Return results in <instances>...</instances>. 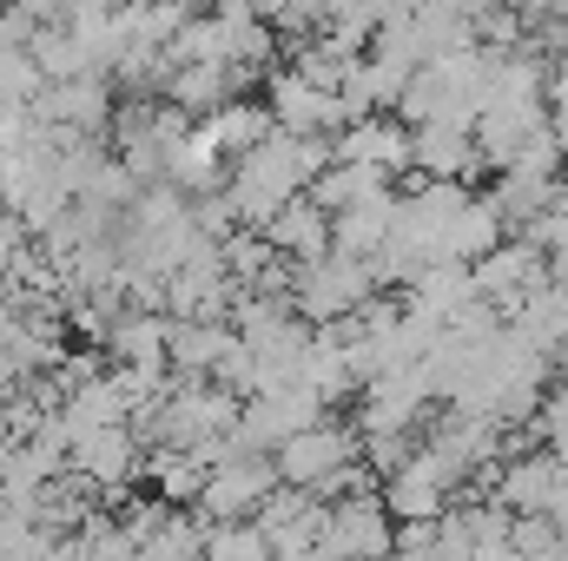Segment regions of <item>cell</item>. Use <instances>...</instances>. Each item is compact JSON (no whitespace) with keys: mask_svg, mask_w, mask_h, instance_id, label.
Returning a JSON list of instances; mask_svg holds the SVG:
<instances>
[{"mask_svg":"<svg viewBox=\"0 0 568 561\" xmlns=\"http://www.w3.org/2000/svg\"><path fill=\"white\" fill-rule=\"evenodd\" d=\"M364 297H377V278L364 258H344V252H324V258H304L291 272V310L317 330V324H344Z\"/></svg>","mask_w":568,"mask_h":561,"instance_id":"1","label":"cell"},{"mask_svg":"<svg viewBox=\"0 0 568 561\" xmlns=\"http://www.w3.org/2000/svg\"><path fill=\"white\" fill-rule=\"evenodd\" d=\"M331 165V140H304V133H265V140L252 145L239 165H232V178L239 185H252V192H265V198H297L317 172Z\"/></svg>","mask_w":568,"mask_h":561,"instance_id":"2","label":"cell"},{"mask_svg":"<svg viewBox=\"0 0 568 561\" xmlns=\"http://www.w3.org/2000/svg\"><path fill=\"white\" fill-rule=\"evenodd\" d=\"M278 489V469H272V456H258V449H232L225 462H212L205 469V489H199V522H245V516H258V502Z\"/></svg>","mask_w":568,"mask_h":561,"instance_id":"3","label":"cell"},{"mask_svg":"<svg viewBox=\"0 0 568 561\" xmlns=\"http://www.w3.org/2000/svg\"><path fill=\"white\" fill-rule=\"evenodd\" d=\"M344 462H357V429H344V422H311V429L284 436L272 449V469H278L284 489H311L317 502H324V489Z\"/></svg>","mask_w":568,"mask_h":561,"instance_id":"4","label":"cell"},{"mask_svg":"<svg viewBox=\"0 0 568 561\" xmlns=\"http://www.w3.org/2000/svg\"><path fill=\"white\" fill-rule=\"evenodd\" d=\"M311 422H324V404H317L304 384H284V390H258V397H245V404H239L232 442H239V449L272 456L284 436H297V429H311Z\"/></svg>","mask_w":568,"mask_h":561,"instance_id":"5","label":"cell"},{"mask_svg":"<svg viewBox=\"0 0 568 561\" xmlns=\"http://www.w3.org/2000/svg\"><path fill=\"white\" fill-rule=\"evenodd\" d=\"M33 126H60V133H87L100 140L113 126V80L106 73H80V80H47L40 100L27 106Z\"/></svg>","mask_w":568,"mask_h":561,"instance_id":"6","label":"cell"},{"mask_svg":"<svg viewBox=\"0 0 568 561\" xmlns=\"http://www.w3.org/2000/svg\"><path fill=\"white\" fill-rule=\"evenodd\" d=\"M390 536H397V522L384 516L377 496H344V502H331L317 549L331 561H390Z\"/></svg>","mask_w":568,"mask_h":561,"instance_id":"7","label":"cell"},{"mask_svg":"<svg viewBox=\"0 0 568 561\" xmlns=\"http://www.w3.org/2000/svg\"><path fill=\"white\" fill-rule=\"evenodd\" d=\"M469 284H476V297L496 304V317L509 324V310L523 304V290L542 284V252H536L529 238H503V245H489L483 258H469Z\"/></svg>","mask_w":568,"mask_h":561,"instance_id":"8","label":"cell"},{"mask_svg":"<svg viewBox=\"0 0 568 561\" xmlns=\"http://www.w3.org/2000/svg\"><path fill=\"white\" fill-rule=\"evenodd\" d=\"M67 469L80 482H93L100 496H126V482L140 476V436L126 422H106V429H87L73 449H67Z\"/></svg>","mask_w":568,"mask_h":561,"instance_id":"9","label":"cell"},{"mask_svg":"<svg viewBox=\"0 0 568 561\" xmlns=\"http://www.w3.org/2000/svg\"><path fill=\"white\" fill-rule=\"evenodd\" d=\"M265 113H272V126L278 133H304V140H331L351 113L337 106V93H324V86H311V80H297L291 67L272 73V100H265Z\"/></svg>","mask_w":568,"mask_h":561,"instance_id":"10","label":"cell"},{"mask_svg":"<svg viewBox=\"0 0 568 561\" xmlns=\"http://www.w3.org/2000/svg\"><path fill=\"white\" fill-rule=\"evenodd\" d=\"M331 159H351V165H377L384 178L410 172V126H397L390 113H364V120H344L331 133Z\"/></svg>","mask_w":568,"mask_h":561,"instance_id":"11","label":"cell"},{"mask_svg":"<svg viewBox=\"0 0 568 561\" xmlns=\"http://www.w3.org/2000/svg\"><path fill=\"white\" fill-rule=\"evenodd\" d=\"M245 86H252V67L192 60V67H172V73H165V106H179V113L192 120V113H219L225 100H245Z\"/></svg>","mask_w":568,"mask_h":561,"instance_id":"12","label":"cell"},{"mask_svg":"<svg viewBox=\"0 0 568 561\" xmlns=\"http://www.w3.org/2000/svg\"><path fill=\"white\" fill-rule=\"evenodd\" d=\"M225 344H232L225 317H165V370H179V384H205Z\"/></svg>","mask_w":568,"mask_h":561,"instance_id":"13","label":"cell"},{"mask_svg":"<svg viewBox=\"0 0 568 561\" xmlns=\"http://www.w3.org/2000/svg\"><path fill=\"white\" fill-rule=\"evenodd\" d=\"M390 225H397V185H384V192H371V198L331 212V252H344V258H377V245L390 238Z\"/></svg>","mask_w":568,"mask_h":561,"instance_id":"14","label":"cell"},{"mask_svg":"<svg viewBox=\"0 0 568 561\" xmlns=\"http://www.w3.org/2000/svg\"><path fill=\"white\" fill-rule=\"evenodd\" d=\"M225 152L205 140V126H185L179 140L159 145V165H165V185H179V192H225V165H219Z\"/></svg>","mask_w":568,"mask_h":561,"instance_id":"15","label":"cell"},{"mask_svg":"<svg viewBox=\"0 0 568 561\" xmlns=\"http://www.w3.org/2000/svg\"><path fill=\"white\" fill-rule=\"evenodd\" d=\"M509 330H516V337H529L542 357H556V350L568 344V290H562V284H549V278L529 284V290H523V304L509 310Z\"/></svg>","mask_w":568,"mask_h":561,"instance_id":"16","label":"cell"},{"mask_svg":"<svg viewBox=\"0 0 568 561\" xmlns=\"http://www.w3.org/2000/svg\"><path fill=\"white\" fill-rule=\"evenodd\" d=\"M265 238H272V252L291 258V265L324 258V252H331V212H317V205L297 192V198H284V212L265 225Z\"/></svg>","mask_w":568,"mask_h":561,"instance_id":"17","label":"cell"},{"mask_svg":"<svg viewBox=\"0 0 568 561\" xmlns=\"http://www.w3.org/2000/svg\"><path fill=\"white\" fill-rule=\"evenodd\" d=\"M410 165L424 178H469L483 159H476L469 126H410Z\"/></svg>","mask_w":568,"mask_h":561,"instance_id":"18","label":"cell"},{"mask_svg":"<svg viewBox=\"0 0 568 561\" xmlns=\"http://www.w3.org/2000/svg\"><path fill=\"white\" fill-rule=\"evenodd\" d=\"M106 350L133 370H165V310H120L106 330Z\"/></svg>","mask_w":568,"mask_h":561,"instance_id":"19","label":"cell"},{"mask_svg":"<svg viewBox=\"0 0 568 561\" xmlns=\"http://www.w3.org/2000/svg\"><path fill=\"white\" fill-rule=\"evenodd\" d=\"M390 178L377 172V165H351V159H331L311 185H304V198L317 205V212H344V205H357V198H371V192H384Z\"/></svg>","mask_w":568,"mask_h":561,"instance_id":"20","label":"cell"},{"mask_svg":"<svg viewBox=\"0 0 568 561\" xmlns=\"http://www.w3.org/2000/svg\"><path fill=\"white\" fill-rule=\"evenodd\" d=\"M404 290H410V304L429 310V317H449L456 304H469V297H476V284H469V265H463V258H429Z\"/></svg>","mask_w":568,"mask_h":561,"instance_id":"21","label":"cell"},{"mask_svg":"<svg viewBox=\"0 0 568 561\" xmlns=\"http://www.w3.org/2000/svg\"><path fill=\"white\" fill-rule=\"evenodd\" d=\"M503 232H509V225H503L496 198H489V192H469V205H463V212H456V225H449L443 258H463V265H469V258H483L489 245H503Z\"/></svg>","mask_w":568,"mask_h":561,"instance_id":"22","label":"cell"},{"mask_svg":"<svg viewBox=\"0 0 568 561\" xmlns=\"http://www.w3.org/2000/svg\"><path fill=\"white\" fill-rule=\"evenodd\" d=\"M199 126H205V140L219 145L225 159H245L252 145L272 133V113H265V106H252V100H225V106H219V113H205Z\"/></svg>","mask_w":568,"mask_h":561,"instance_id":"23","label":"cell"},{"mask_svg":"<svg viewBox=\"0 0 568 561\" xmlns=\"http://www.w3.org/2000/svg\"><path fill=\"white\" fill-rule=\"evenodd\" d=\"M27 60L40 67V80H80V73H93L87 53H80V40H73L60 20H33V33H27Z\"/></svg>","mask_w":568,"mask_h":561,"instance_id":"24","label":"cell"},{"mask_svg":"<svg viewBox=\"0 0 568 561\" xmlns=\"http://www.w3.org/2000/svg\"><path fill=\"white\" fill-rule=\"evenodd\" d=\"M145 476H152V489H159V502H165V509H192V502H199V489H205V462H192L185 449H152Z\"/></svg>","mask_w":568,"mask_h":561,"instance_id":"25","label":"cell"},{"mask_svg":"<svg viewBox=\"0 0 568 561\" xmlns=\"http://www.w3.org/2000/svg\"><path fill=\"white\" fill-rule=\"evenodd\" d=\"M357 53H344L331 33H304V47H297V60H291V73L297 80H311V86H324V93H337V80H344V67H351Z\"/></svg>","mask_w":568,"mask_h":561,"instance_id":"26","label":"cell"},{"mask_svg":"<svg viewBox=\"0 0 568 561\" xmlns=\"http://www.w3.org/2000/svg\"><path fill=\"white\" fill-rule=\"evenodd\" d=\"M40 86H47V80H40V67L27 60V47L0 60V106H7V113H27V106L40 100Z\"/></svg>","mask_w":568,"mask_h":561,"instance_id":"27","label":"cell"},{"mask_svg":"<svg viewBox=\"0 0 568 561\" xmlns=\"http://www.w3.org/2000/svg\"><path fill=\"white\" fill-rule=\"evenodd\" d=\"M542 278H549V284H562V290H568V238L556 245V252H542Z\"/></svg>","mask_w":568,"mask_h":561,"instance_id":"28","label":"cell"},{"mask_svg":"<svg viewBox=\"0 0 568 561\" xmlns=\"http://www.w3.org/2000/svg\"><path fill=\"white\" fill-rule=\"evenodd\" d=\"M67 7H73V0H20L13 13H27V20H60Z\"/></svg>","mask_w":568,"mask_h":561,"instance_id":"29","label":"cell"},{"mask_svg":"<svg viewBox=\"0 0 568 561\" xmlns=\"http://www.w3.org/2000/svg\"><path fill=\"white\" fill-rule=\"evenodd\" d=\"M13 384H20V377H13V364H7V350H0V397H7Z\"/></svg>","mask_w":568,"mask_h":561,"instance_id":"30","label":"cell"},{"mask_svg":"<svg viewBox=\"0 0 568 561\" xmlns=\"http://www.w3.org/2000/svg\"><path fill=\"white\" fill-rule=\"evenodd\" d=\"M549 133H556V152L568 159V120H562V126H549Z\"/></svg>","mask_w":568,"mask_h":561,"instance_id":"31","label":"cell"},{"mask_svg":"<svg viewBox=\"0 0 568 561\" xmlns=\"http://www.w3.org/2000/svg\"><path fill=\"white\" fill-rule=\"evenodd\" d=\"M0 290H7V265H0Z\"/></svg>","mask_w":568,"mask_h":561,"instance_id":"32","label":"cell"}]
</instances>
